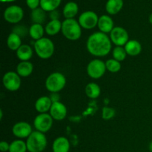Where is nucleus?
I'll return each instance as SVG.
<instances>
[{
	"label": "nucleus",
	"mask_w": 152,
	"mask_h": 152,
	"mask_svg": "<svg viewBox=\"0 0 152 152\" xmlns=\"http://www.w3.org/2000/svg\"><path fill=\"white\" fill-rule=\"evenodd\" d=\"M111 42L116 46H125L129 41V36L127 31L122 27H114L110 33Z\"/></svg>",
	"instance_id": "nucleus-11"
},
{
	"label": "nucleus",
	"mask_w": 152,
	"mask_h": 152,
	"mask_svg": "<svg viewBox=\"0 0 152 152\" xmlns=\"http://www.w3.org/2000/svg\"><path fill=\"white\" fill-rule=\"evenodd\" d=\"M2 83L7 91H16L21 86L20 76L14 71H8L3 76Z\"/></svg>",
	"instance_id": "nucleus-8"
},
{
	"label": "nucleus",
	"mask_w": 152,
	"mask_h": 152,
	"mask_svg": "<svg viewBox=\"0 0 152 152\" xmlns=\"http://www.w3.org/2000/svg\"><path fill=\"white\" fill-rule=\"evenodd\" d=\"M26 4L28 7L33 10L40 6V0H26Z\"/></svg>",
	"instance_id": "nucleus-33"
},
{
	"label": "nucleus",
	"mask_w": 152,
	"mask_h": 152,
	"mask_svg": "<svg viewBox=\"0 0 152 152\" xmlns=\"http://www.w3.org/2000/svg\"><path fill=\"white\" fill-rule=\"evenodd\" d=\"M12 32L17 34L18 36H19V37L22 38V37H26L27 34H29V30H28V28H27L26 26H25V25H16V26L13 28Z\"/></svg>",
	"instance_id": "nucleus-31"
},
{
	"label": "nucleus",
	"mask_w": 152,
	"mask_h": 152,
	"mask_svg": "<svg viewBox=\"0 0 152 152\" xmlns=\"http://www.w3.org/2000/svg\"><path fill=\"white\" fill-rule=\"evenodd\" d=\"M70 142L65 137H59L56 138L52 145L53 152H69Z\"/></svg>",
	"instance_id": "nucleus-15"
},
{
	"label": "nucleus",
	"mask_w": 152,
	"mask_h": 152,
	"mask_svg": "<svg viewBox=\"0 0 152 152\" xmlns=\"http://www.w3.org/2000/svg\"><path fill=\"white\" fill-rule=\"evenodd\" d=\"M34 71L33 64L29 61L20 62L16 66V73L22 77H28Z\"/></svg>",
	"instance_id": "nucleus-18"
},
{
	"label": "nucleus",
	"mask_w": 152,
	"mask_h": 152,
	"mask_svg": "<svg viewBox=\"0 0 152 152\" xmlns=\"http://www.w3.org/2000/svg\"><path fill=\"white\" fill-rule=\"evenodd\" d=\"M106 69L111 73L119 72L121 69V64L120 62L114 59H109L105 62Z\"/></svg>",
	"instance_id": "nucleus-29"
},
{
	"label": "nucleus",
	"mask_w": 152,
	"mask_h": 152,
	"mask_svg": "<svg viewBox=\"0 0 152 152\" xmlns=\"http://www.w3.org/2000/svg\"><path fill=\"white\" fill-rule=\"evenodd\" d=\"M49 111L52 118L57 121L64 120L67 115L66 106L61 102H53Z\"/></svg>",
	"instance_id": "nucleus-13"
},
{
	"label": "nucleus",
	"mask_w": 152,
	"mask_h": 152,
	"mask_svg": "<svg viewBox=\"0 0 152 152\" xmlns=\"http://www.w3.org/2000/svg\"><path fill=\"white\" fill-rule=\"evenodd\" d=\"M79 11L78 4L74 1H68L63 7L62 13L65 19H74Z\"/></svg>",
	"instance_id": "nucleus-20"
},
{
	"label": "nucleus",
	"mask_w": 152,
	"mask_h": 152,
	"mask_svg": "<svg viewBox=\"0 0 152 152\" xmlns=\"http://www.w3.org/2000/svg\"><path fill=\"white\" fill-rule=\"evenodd\" d=\"M124 48L127 54L132 56H137L142 51V45L135 39L129 40Z\"/></svg>",
	"instance_id": "nucleus-17"
},
{
	"label": "nucleus",
	"mask_w": 152,
	"mask_h": 152,
	"mask_svg": "<svg viewBox=\"0 0 152 152\" xmlns=\"http://www.w3.org/2000/svg\"><path fill=\"white\" fill-rule=\"evenodd\" d=\"M46 11H45L42 7H38L31 11V18L34 24L42 25L46 20Z\"/></svg>",
	"instance_id": "nucleus-22"
},
{
	"label": "nucleus",
	"mask_w": 152,
	"mask_h": 152,
	"mask_svg": "<svg viewBox=\"0 0 152 152\" xmlns=\"http://www.w3.org/2000/svg\"><path fill=\"white\" fill-rule=\"evenodd\" d=\"M148 20H149V22L152 25V13L150 14L149 17H148Z\"/></svg>",
	"instance_id": "nucleus-38"
},
{
	"label": "nucleus",
	"mask_w": 152,
	"mask_h": 152,
	"mask_svg": "<svg viewBox=\"0 0 152 152\" xmlns=\"http://www.w3.org/2000/svg\"><path fill=\"white\" fill-rule=\"evenodd\" d=\"M61 1L62 0H40V7L46 12H51L56 10Z\"/></svg>",
	"instance_id": "nucleus-27"
},
{
	"label": "nucleus",
	"mask_w": 152,
	"mask_h": 152,
	"mask_svg": "<svg viewBox=\"0 0 152 152\" xmlns=\"http://www.w3.org/2000/svg\"><path fill=\"white\" fill-rule=\"evenodd\" d=\"M53 102L50 96H43L39 98L35 102V108L39 114H44L50 111Z\"/></svg>",
	"instance_id": "nucleus-16"
},
{
	"label": "nucleus",
	"mask_w": 152,
	"mask_h": 152,
	"mask_svg": "<svg viewBox=\"0 0 152 152\" xmlns=\"http://www.w3.org/2000/svg\"><path fill=\"white\" fill-rule=\"evenodd\" d=\"M1 2H11V1H14L16 0H0Z\"/></svg>",
	"instance_id": "nucleus-37"
},
{
	"label": "nucleus",
	"mask_w": 152,
	"mask_h": 152,
	"mask_svg": "<svg viewBox=\"0 0 152 152\" xmlns=\"http://www.w3.org/2000/svg\"><path fill=\"white\" fill-rule=\"evenodd\" d=\"M34 50L39 58L47 59L51 57L54 53V44L51 39L46 37L35 41Z\"/></svg>",
	"instance_id": "nucleus-4"
},
{
	"label": "nucleus",
	"mask_w": 152,
	"mask_h": 152,
	"mask_svg": "<svg viewBox=\"0 0 152 152\" xmlns=\"http://www.w3.org/2000/svg\"><path fill=\"white\" fill-rule=\"evenodd\" d=\"M148 148H149L150 151L152 152V141L149 143V145H148Z\"/></svg>",
	"instance_id": "nucleus-39"
},
{
	"label": "nucleus",
	"mask_w": 152,
	"mask_h": 152,
	"mask_svg": "<svg viewBox=\"0 0 152 152\" xmlns=\"http://www.w3.org/2000/svg\"><path fill=\"white\" fill-rule=\"evenodd\" d=\"M45 32V28H43L42 25H40V24L34 23L29 28L30 37L36 41L43 38Z\"/></svg>",
	"instance_id": "nucleus-25"
},
{
	"label": "nucleus",
	"mask_w": 152,
	"mask_h": 152,
	"mask_svg": "<svg viewBox=\"0 0 152 152\" xmlns=\"http://www.w3.org/2000/svg\"><path fill=\"white\" fill-rule=\"evenodd\" d=\"M123 7V0H108L105 4L107 13L111 15H115L122 10Z\"/></svg>",
	"instance_id": "nucleus-21"
},
{
	"label": "nucleus",
	"mask_w": 152,
	"mask_h": 152,
	"mask_svg": "<svg viewBox=\"0 0 152 152\" xmlns=\"http://www.w3.org/2000/svg\"><path fill=\"white\" fill-rule=\"evenodd\" d=\"M101 93V88L99 85L95 83H91L86 86V94L88 97L91 99H96Z\"/></svg>",
	"instance_id": "nucleus-26"
},
{
	"label": "nucleus",
	"mask_w": 152,
	"mask_h": 152,
	"mask_svg": "<svg viewBox=\"0 0 152 152\" xmlns=\"http://www.w3.org/2000/svg\"><path fill=\"white\" fill-rule=\"evenodd\" d=\"M65 85L66 78L59 72L52 73L45 80V88L50 93H58L65 88Z\"/></svg>",
	"instance_id": "nucleus-5"
},
{
	"label": "nucleus",
	"mask_w": 152,
	"mask_h": 152,
	"mask_svg": "<svg viewBox=\"0 0 152 152\" xmlns=\"http://www.w3.org/2000/svg\"><path fill=\"white\" fill-rule=\"evenodd\" d=\"M49 17L50 20H59L60 13L57 10H54L49 13Z\"/></svg>",
	"instance_id": "nucleus-34"
},
{
	"label": "nucleus",
	"mask_w": 152,
	"mask_h": 152,
	"mask_svg": "<svg viewBox=\"0 0 152 152\" xmlns=\"http://www.w3.org/2000/svg\"><path fill=\"white\" fill-rule=\"evenodd\" d=\"M115 116V111L109 107H104L102 111V117L103 120H109Z\"/></svg>",
	"instance_id": "nucleus-32"
},
{
	"label": "nucleus",
	"mask_w": 152,
	"mask_h": 152,
	"mask_svg": "<svg viewBox=\"0 0 152 152\" xmlns=\"http://www.w3.org/2000/svg\"><path fill=\"white\" fill-rule=\"evenodd\" d=\"M62 33L64 37L71 41L79 39L82 35V27L74 19H65L62 22Z\"/></svg>",
	"instance_id": "nucleus-3"
},
{
	"label": "nucleus",
	"mask_w": 152,
	"mask_h": 152,
	"mask_svg": "<svg viewBox=\"0 0 152 152\" xmlns=\"http://www.w3.org/2000/svg\"><path fill=\"white\" fill-rule=\"evenodd\" d=\"M97 26L100 32L106 34L108 33L110 34L114 28V21H113L112 18L110 17L108 15H102L100 17H99Z\"/></svg>",
	"instance_id": "nucleus-14"
},
{
	"label": "nucleus",
	"mask_w": 152,
	"mask_h": 152,
	"mask_svg": "<svg viewBox=\"0 0 152 152\" xmlns=\"http://www.w3.org/2000/svg\"><path fill=\"white\" fill-rule=\"evenodd\" d=\"M16 53V56L21 62L29 61L33 56V50L28 45H22Z\"/></svg>",
	"instance_id": "nucleus-19"
},
{
	"label": "nucleus",
	"mask_w": 152,
	"mask_h": 152,
	"mask_svg": "<svg viewBox=\"0 0 152 152\" xmlns=\"http://www.w3.org/2000/svg\"><path fill=\"white\" fill-rule=\"evenodd\" d=\"M50 98L53 102H59V98H60V96H59L58 93H51V95L50 96Z\"/></svg>",
	"instance_id": "nucleus-36"
},
{
	"label": "nucleus",
	"mask_w": 152,
	"mask_h": 152,
	"mask_svg": "<svg viewBox=\"0 0 152 152\" xmlns=\"http://www.w3.org/2000/svg\"><path fill=\"white\" fill-rule=\"evenodd\" d=\"M0 114H1V117H0V119H2L3 117V112H2V110H0Z\"/></svg>",
	"instance_id": "nucleus-40"
},
{
	"label": "nucleus",
	"mask_w": 152,
	"mask_h": 152,
	"mask_svg": "<svg viewBox=\"0 0 152 152\" xmlns=\"http://www.w3.org/2000/svg\"><path fill=\"white\" fill-rule=\"evenodd\" d=\"M28 151L26 142L22 140H16L10 143L8 152H26Z\"/></svg>",
	"instance_id": "nucleus-28"
},
{
	"label": "nucleus",
	"mask_w": 152,
	"mask_h": 152,
	"mask_svg": "<svg viewBox=\"0 0 152 152\" xmlns=\"http://www.w3.org/2000/svg\"><path fill=\"white\" fill-rule=\"evenodd\" d=\"M3 16L4 20L8 23H19L24 17L23 9L20 6L10 5L5 9Z\"/></svg>",
	"instance_id": "nucleus-9"
},
{
	"label": "nucleus",
	"mask_w": 152,
	"mask_h": 152,
	"mask_svg": "<svg viewBox=\"0 0 152 152\" xmlns=\"http://www.w3.org/2000/svg\"><path fill=\"white\" fill-rule=\"evenodd\" d=\"M10 148V144L6 141H1L0 142V150L1 152H7L9 151Z\"/></svg>",
	"instance_id": "nucleus-35"
},
{
	"label": "nucleus",
	"mask_w": 152,
	"mask_h": 152,
	"mask_svg": "<svg viewBox=\"0 0 152 152\" xmlns=\"http://www.w3.org/2000/svg\"><path fill=\"white\" fill-rule=\"evenodd\" d=\"M112 55L114 59L119 61V62H122V61L125 60L127 53L125 50V48L122 47V46H116L113 49Z\"/></svg>",
	"instance_id": "nucleus-30"
},
{
	"label": "nucleus",
	"mask_w": 152,
	"mask_h": 152,
	"mask_svg": "<svg viewBox=\"0 0 152 152\" xmlns=\"http://www.w3.org/2000/svg\"><path fill=\"white\" fill-rule=\"evenodd\" d=\"M98 21H99V17L97 14L91 10L83 12L78 19L80 26L86 30L94 28L97 25Z\"/></svg>",
	"instance_id": "nucleus-10"
},
{
	"label": "nucleus",
	"mask_w": 152,
	"mask_h": 152,
	"mask_svg": "<svg viewBox=\"0 0 152 152\" xmlns=\"http://www.w3.org/2000/svg\"><path fill=\"white\" fill-rule=\"evenodd\" d=\"M45 33L49 36H55L62 31V22L59 20H50L45 28Z\"/></svg>",
	"instance_id": "nucleus-24"
},
{
	"label": "nucleus",
	"mask_w": 152,
	"mask_h": 152,
	"mask_svg": "<svg viewBox=\"0 0 152 152\" xmlns=\"http://www.w3.org/2000/svg\"><path fill=\"white\" fill-rule=\"evenodd\" d=\"M47 137L44 133L35 131L27 138L26 145L29 152H42L47 146Z\"/></svg>",
	"instance_id": "nucleus-2"
},
{
	"label": "nucleus",
	"mask_w": 152,
	"mask_h": 152,
	"mask_svg": "<svg viewBox=\"0 0 152 152\" xmlns=\"http://www.w3.org/2000/svg\"><path fill=\"white\" fill-rule=\"evenodd\" d=\"M111 41L106 34L95 32L88 37L86 48L89 53L94 56H105L111 50Z\"/></svg>",
	"instance_id": "nucleus-1"
},
{
	"label": "nucleus",
	"mask_w": 152,
	"mask_h": 152,
	"mask_svg": "<svg viewBox=\"0 0 152 152\" xmlns=\"http://www.w3.org/2000/svg\"><path fill=\"white\" fill-rule=\"evenodd\" d=\"M21 39L22 38L17 34L13 32L10 33L7 39V45L8 48L16 51L22 45V39Z\"/></svg>",
	"instance_id": "nucleus-23"
},
{
	"label": "nucleus",
	"mask_w": 152,
	"mask_h": 152,
	"mask_svg": "<svg viewBox=\"0 0 152 152\" xmlns=\"http://www.w3.org/2000/svg\"><path fill=\"white\" fill-rule=\"evenodd\" d=\"M53 119L50 114L44 113L39 114L35 117L34 120V126L36 130L42 133H46L51 129L53 126Z\"/></svg>",
	"instance_id": "nucleus-7"
},
{
	"label": "nucleus",
	"mask_w": 152,
	"mask_h": 152,
	"mask_svg": "<svg viewBox=\"0 0 152 152\" xmlns=\"http://www.w3.org/2000/svg\"><path fill=\"white\" fill-rule=\"evenodd\" d=\"M105 62L101 59H95L91 61L87 66V74L91 78L97 80L101 78L106 71Z\"/></svg>",
	"instance_id": "nucleus-6"
},
{
	"label": "nucleus",
	"mask_w": 152,
	"mask_h": 152,
	"mask_svg": "<svg viewBox=\"0 0 152 152\" xmlns=\"http://www.w3.org/2000/svg\"><path fill=\"white\" fill-rule=\"evenodd\" d=\"M12 132L16 137L19 139L28 138L33 132L32 127L27 122H19L12 128Z\"/></svg>",
	"instance_id": "nucleus-12"
}]
</instances>
